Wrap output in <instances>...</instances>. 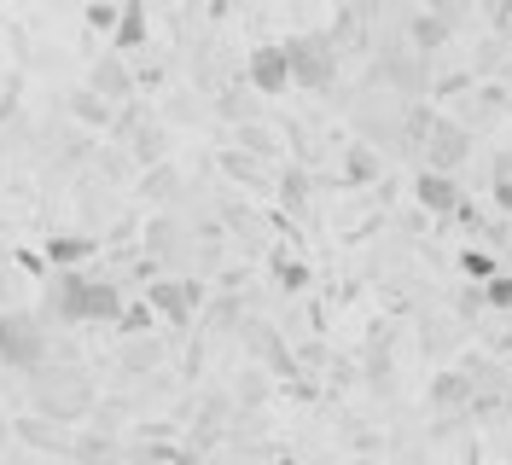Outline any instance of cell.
<instances>
[{"label":"cell","instance_id":"obj_15","mask_svg":"<svg viewBox=\"0 0 512 465\" xmlns=\"http://www.w3.org/2000/svg\"><path fill=\"white\" fill-rule=\"evenodd\" d=\"M460 268H466V279H495V274H501L489 250H466V256H460Z\"/></svg>","mask_w":512,"mask_h":465},{"label":"cell","instance_id":"obj_4","mask_svg":"<svg viewBox=\"0 0 512 465\" xmlns=\"http://www.w3.org/2000/svg\"><path fill=\"white\" fill-rule=\"evenodd\" d=\"M146 303H152V314H163L169 326H187L192 309L204 303V285H198V279H152V285H146Z\"/></svg>","mask_w":512,"mask_h":465},{"label":"cell","instance_id":"obj_1","mask_svg":"<svg viewBox=\"0 0 512 465\" xmlns=\"http://www.w3.org/2000/svg\"><path fill=\"white\" fill-rule=\"evenodd\" d=\"M280 47H286V64H291V82H297V88H309V93L332 88L338 59H332V41H326V35H291Z\"/></svg>","mask_w":512,"mask_h":465},{"label":"cell","instance_id":"obj_8","mask_svg":"<svg viewBox=\"0 0 512 465\" xmlns=\"http://www.w3.org/2000/svg\"><path fill=\"white\" fill-rule=\"evenodd\" d=\"M88 93H99V99H128V93H134V76H128L123 53H105V59L88 70Z\"/></svg>","mask_w":512,"mask_h":465},{"label":"cell","instance_id":"obj_12","mask_svg":"<svg viewBox=\"0 0 512 465\" xmlns=\"http://www.w3.org/2000/svg\"><path fill=\"white\" fill-rule=\"evenodd\" d=\"M158 326V314H152V303H123V314H117V332H128V338H140V332H152Z\"/></svg>","mask_w":512,"mask_h":465},{"label":"cell","instance_id":"obj_10","mask_svg":"<svg viewBox=\"0 0 512 465\" xmlns=\"http://www.w3.org/2000/svg\"><path fill=\"white\" fill-rule=\"evenodd\" d=\"M117 314H123L117 279H88V326H117Z\"/></svg>","mask_w":512,"mask_h":465},{"label":"cell","instance_id":"obj_3","mask_svg":"<svg viewBox=\"0 0 512 465\" xmlns=\"http://www.w3.org/2000/svg\"><path fill=\"white\" fill-rule=\"evenodd\" d=\"M466 157H472V134H466V128L448 123V117H425V169L454 175Z\"/></svg>","mask_w":512,"mask_h":465},{"label":"cell","instance_id":"obj_2","mask_svg":"<svg viewBox=\"0 0 512 465\" xmlns=\"http://www.w3.org/2000/svg\"><path fill=\"white\" fill-rule=\"evenodd\" d=\"M0 361L12 372H41L47 361V338L30 314H0Z\"/></svg>","mask_w":512,"mask_h":465},{"label":"cell","instance_id":"obj_7","mask_svg":"<svg viewBox=\"0 0 512 465\" xmlns=\"http://www.w3.org/2000/svg\"><path fill=\"white\" fill-rule=\"evenodd\" d=\"M414 198H419V210H431V216H460V204H466L460 181H454V175H443V169H419Z\"/></svg>","mask_w":512,"mask_h":465},{"label":"cell","instance_id":"obj_13","mask_svg":"<svg viewBox=\"0 0 512 465\" xmlns=\"http://www.w3.org/2000/svg\"><path fill=\"white\" fill-rule=\"evenodd\" d=\"M274 279H280L286 291H303V285H309V268H303V256H286V250H274Z\"/></svg>","mask_w":512,"mask_h":465},{"label":"cell","instance_id":"obj_5","mask_svg":"<svg viewBox=\"0 0 512 465\" xmlns=\"http://www.w3.org/2000/svg\"><path fill=\"white\" fill-rule=\"evenodd\" d=\"M47 314L64 320V326H88V274L59 268L53 274V291H47Z\"/></svg>","mask_w":512,"mask_h":465},{"label":"cell","instance_id":"obj_16","mask_svg":"<svg viewBox=\"0 0 512 465\" xmlns=\"http://www.w3.org/2000/svg\"><path fill=\"white\" fill-rule=\"evenodd\" d=\"M466 396H472V378H443V384H437V402H466Z\"/></svg>","mask_w":512,"mask_h":465},{"label":"cell","instance_id":"obj_6","mask_svg":"<svg viewBox=\"0 0 512 465\" xmlns=\"http://www.w3.org/2000/svg\"><path fill=\"white\" fill-rule=\"evenodd\" d=\"M245 76H251L256 93H286L291 88V64H286V47L280 41H262V47H251V59H245Z\"/></svg>","mask_w":512,"mask_h":465},{"label":"cell","instance_id":"obj_9","mask_svg":"<svg viewBox=\"0 0 512 465\" xmlns=\"http://www.w3.org/2000/svg\"><path fill=\"white\" fill-rule=\"evenodd\" d=\"M134 47H146V0H117L111 53H134Z\"/></svg>","mask_w":512,"mask_h":465},{"label":"cell","instance_id":"obj_18","mask_svg":"<svg viewBox=\"0 0 512 465\" xmlns=\"http://www.w3.org/2000/svg\"><path fill=\"white\" fill-rule=\"evenodd\" d=\"M76 117H88V123H105V99H94V93H76Z\"/></svg>","mask_w":512,"mask_h":465},{"label":"cell","instance_id":"obj_11","mask_svg":"<svg viewBox=\"0 0 512 465\" xmlns=\"http://www.w3.org/2000/svg\"><path fill=\"white\" fill-rule=\"evenodd\" d=\"M94 250H99L94 233H53V239H47V262H53V268H76V262H88Z\"/></svg>","mask_w":512,"mask_h":465},{"label":"cell","instance_id":"obj_19","mask_svg":"<svg viewBox=\"0 0 512 465\" xmlns=\"http://www.w3.org/2000/svg\"><path fill=\"white\" fill-rule=\"evenodd\" d=\"M146 192H152V198H169V192H175V175H169V169H152V175H146Z\"/></svg>","mask_w":512,"mask_h":465},{"label":"cell","instance_id":"obj_20","mask_svg":"<svg viewBox=\"0 0 512 465\" xmlns=\"http://www.w3.org/2000/svg\"><path fill=\"white\" fill-rule=\"evenodd\" d=\"M350 175H355V181H367V175H379V163H373V157L355 146V152H350Z\"/></svg>","mask_w":512,"mask_h":465},{"label":"cell","instance_id":"obj_14","mask_svg":"<svg viewBox=\"0 0 512 465\" xmlns=\"http://www.w3.org/2000/svg\"><path fill=\"white\" fill-rule=\"evenodd\" d=\"M483 303H489V309H512V274L483 279Z\"/></svg>","mask_w":512,"mask_h":465},{"label":"cell","instance_id":"obj_21","mask_svg":"<svg viewBox=\"0 0 512 465\" xmlns=\"http://www.w3.org/2000/svg\"><path fill=\"white\" fill-rule=\"evenodd\" d=\"M495 204H501V216H512V175L495 181Z\"/></svg>","mask_w":512,"mask_h":465},{"label":"cell","instance_id":"obj_17","mask_svg":"<svg viewBox=\"0 0 512 465\" xmlns=\"http://www.w3.org/2000/svg\"><path fill=\"white\" fill-rule=\"evenodd\" d=\"M88 24H94V30H117V6H111V0H94V6H88Z\"/></svg>","mask_w":512,"mask_h":465}]
</instances>
